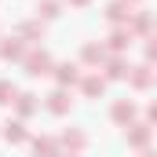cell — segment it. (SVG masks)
<instances>
[{
    "instance_id": "obj_1",
    "label": "cell",
    "mask_w": 157,
    "mask_h": 157,
    "mask_svg": "<svg viewBox=\"0 0 157 157\" xmlns=\"http://www.w3.org/2000/svg\"><path fill=\"white\" fill-rule=\"evenodd\" d=\"M26 73H29V77H44V73H51V55H48V51H33V55H26Z\"/></svg>"
},
{
    "instance_id": "obj_2",
    "label": "cell",
    "mask_w": 157,
    "mask_h": 157,
    "mask_svg": "<svg viewBox=\"0 0 157 157\" xmlns=\"http://www.w3.org/2000/svg\"><path fill=\"white\" fill-rule=\"evenodd\" d=\"M55 77H59L62 88H70V84L80 80V66H77V62H62V66H55Z\"/></svg>"
},
{
    "instance_id": "obj_3",
    "label": "cell",
    "mask_w": 157,
    "mask_h": 157,
    "mask_svg": "<svg viewBox=\"0 0 157 157\" xmlns=\"http://www.w3.org/2000/svg\"><path fill=\"white\" fill-rule=\"evenodd\" d=\"M4 139H7V143H26L29 132H26L22 121H7V124H4Z\"/></svg>"
},
{
    "instance_id": "obj_4",
    "label": "cell",
    "mask_w": 157,
    "mask_h": 157,
    "mask_svg": "<svg viewBox=\"0 0 157 157\" xmlns=\"http://www.w3.org/2000/svg\"><path fill=\"white\" fill-rule=\"evenodd\" d=\"M77 84H80V91H84L88 99H99V95L106 91V80L102 77H84V80H77Z\"/></svg>"
},
{
    "instance_id": "obj_5",
    "label": "cell",
    "mask_w": 157,
    "mask_h": 157,
    "mask_svg": "<svg viewBox=\"0 0 157 157\" xmlns=\"http://www.w3.org/2000/svg\"><path fill=\"white\" fill-rule=\"evenodd\" d=\"M48 110H51V113H66V110H70V95H66V88H59V91L48 95Z\"/></svg>"
},
{
    "instance_id": "obj_6",
    "label": "cell",
    "mask_w": 157,
    "mask_h": 157,
    "mask_svg": "<svg viewBox=\"0 0 157 157\" xmlns=\"http://www.w3.org/2000/svg\"><path fill=\"white\" fill-rule=\"evenodd\" d=\"M80 59H84L88 66H99V62L106 59V48H102V44H84V51H80Z\"/></svg>"
},
{
    "instance_id": "obj_7",
    "label": "cell",
    "mask_w": 157,
    "mask_h": 157,
    "mask_svg": "<svg viewBox=\"0 0 157 157\" xmlns=\"http://www.w3.org/2000/svg\"><path fill=\"white\" fill-rule=\"evenodd\" d=\"M106 18H110V22H124V18H132V11H128L124 0H113V4L106 7Z\"/></svg>"
},
{
    "instance_id": "obj_8",
    "label": "cell",
    "mask_w": 157,
    "mask_h": 157,
    "mask_svg": "<svg viewBox=\"0 0 157 157\" xmlns=\"http://www.w3.org/2000/svg\"><path fill=\"white\" fill-rule=\"evenodd\" d=\"M128 143H132V146H146V143H150V128H146V124H132Z\"/></svg>"
},
{
    "instance_id": "obj_9",
    "label": "cell",
    "mask_w": 157,
    "mask_h": 157,
    "mask_svg": "<svg viewBox=\"0 0 157 157\" xmlns=\"http://www.w3.org/2000/svg\"><path fill=\"white\" fill-rule=\"evenodd\" d=\"M132 44V29H113V37H110V51H124Z\"/></svg>"
},
{
    "instance_id": "obj_10",
    "label": "cell",
    "mask_w": 157,
    "mask_h": 157,
    "mask_svg": "<svg viewBox=\"0 0 157 157\" xmlns=\"http://www.w3.org/2000/svg\"><path fill=\"white\" fill-rule=\"evenodd\" d=\"M132 117H135V106H132V102H117V106H113V121H117V124H128Z\"/></svg>"
},
{
    "instance_id": "obj_11",
    "label": "cell",
    "mask_w": 157,
    "mask_h": 157,
    "mask_svg": "<svg viewBox=\"0 0 157 157\" xmlns=\"http://www.w3.org/2000/svg\"><path fill=\"white\" fill-rule=\"evenodd\" d=\"M0 59H22V40H4L0 44Z\"/></svg>"
},
{
    "instance_id": "obj_12",
    "label": "cell",
    "mask_w": 157,
    "mask_h": 157,
    "mask_svg": "<svg viewBox=\"0 0 157 157\" xmlns=\"http://www.w3.org/2000/svg\"><path fill=\"white\" fill-rule=\"evenodd\" d=\"M33 154L37 157H55V139H33Z\"/></svg>"
},
{
    "instance_id": "obj_13",
    "label": "cell",
    "mask_w": 157,
    "mask_h": 157,
    "mask_svg": "<svg viewBox=\"0 0 157 157\" xmlns=\"http://www.w3.org/2000/svg\"><path fill=\"white\" fill-rule=\"evenodd\" d=\"M15 106H18V117H29V113L37 110V102H33V95H15Z\"/></svg>"
},
{
    "instance_id": "obj_14",
    "label": "cell",
    "mask_w": 157,
    "mask_h": 157,
    "mask_svg": "<svg viewBox=\"0 0 157 157\" xmlns=\"http://www.w3.org/2000/svg\"><path fill=\"white\" fill-rule=\"evenodd\" d=\"M15 95H18V91H15V84H11V80H0V106H11V102H15Z\"/></svg>"
},
{
    "instance_id": "obj_15",
    "label": "cell",
    "mask_w": 157,
    "mask_h": 157,
    "mask_svg": "<svg viewBox=\"0 0 157 157\" xmlns=\"http://www.w3.org/2000/svg\"><path fill=\"white\" fill-rule=\"evenodd\" d=\"M106 77H110V80L128 77V70H124V62H121V59H110V66H106Z\"/></svg>"
},
{
    "instance_id": "obj_16",
    "label": "cell",
    "mask_w": 157,
    "mask_h": 157,
    "mask_svg": "<svg viewBox=\"0 0 157 157\" xmlns=\"http://www.w3.org/2000/svg\"><path fill=\"white\" fill-rule=\"evenodd\" d=\"M132 84H135V88H146V84H150V66H135Z\"/></svg>"
},
{
    "instance_id": "obj_17",
    "label": "cell",
    "mask_w": 157,
    "mask_h": 157,
    "mask_svg": "<svg viewBox=\"0 0 157 157\" xmlns=\"http://www.w3.org/2000/svg\"><path fill=\"white\" fill-rule=\"evenodd\" d=\"M62 146H70V150H80V146H84V135H80V132H66V135H62Z\"/></svg>"
},
{
    "instance_id": "obj_18",
    "label": "cell",
    "mask_w": 157,
    "mask_h": 157,
    "mask_svg": "<svg viewBox=\"0 0 157 157\" xmlns=\"http://www.w3.org/2000/svg\"><path fill=\"white\" fill-rule=\"evenodd\" d=\"M37 11H40V18H55L59 15V4L55 0H44V4H37Z\"/></svg>"
},
{
    "instance_id": "obj_19",
    "label": "cell",
    "mask_w": 157,
    "mask_h": 157,
    "mask_svg": "<svg viewBox=\"0 0 157 157\" xmlns=\"http://www.w3.org/2000/svg\"><path fill=\"white\" fill-rule=\"evenodd\" d=\"M40 33H44V26H40V22H26V26H22V37H29V40H37Z\"/></svg>"
},
{
    "instance_id": "obj_20",
    "label": "cell",
    "mask_w": 157,
    "mask_h": 157,
    "mask_svg": "<svg viewBox=\"0 0 157 157\" xmlns=\"http://www.w3.org/2000/svg\"><path fill=\"white\" fill-rule=\"evenodd\" d=\"M128 29H135V33H146V29H150V15H139V18H135Z\"/></svg>"
},
{
    "instance_id": "obj_21",
    "label": "cell",
    "mask_w": 157,
    "mask_h": 157,
    "mask_svg": "<svg viewBox=\"0 0 157 157\" xmlns=\"http://www.w3.org/2000/svg\"><path fill=\"white\" fill-rule=\"evenodd\" d=\"M70 4H73V7H84V4H91V0H70Z\"/></svg>"
},
{
    "instance_id": "obj_22",
    "label": "cell",
    "mask_w": 157,
    "mask_h": 157,
    "mask_svg": "<svg viewBox=\"0 0 157 157\" xmlns=\"http://www.w3.org/2000/svg\"><path fill=\"white\" fill-rule=\"evenodd\" d=\"M143 157H154V154H143Z\"/></svg>"
}]
</instances>
